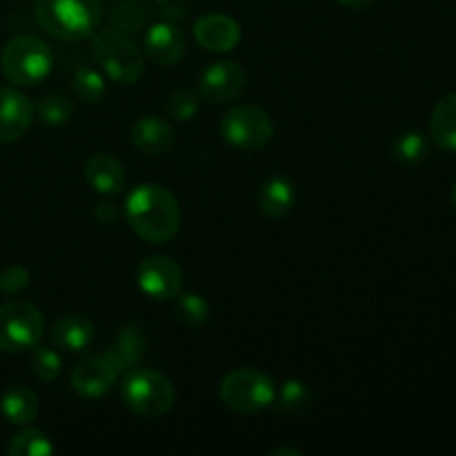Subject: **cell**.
<instances>
[{"mask_svg":"<svg viewBox=\"0 0 456 456\" xmlns=\"http://www.w3.org/2000/svg\"><path fill=\"white\" fill-rule=\"evenodd\" d=\"M125 218L134 234L147 243H169L181 230V205L163 185L142 183L125 200Z\"/></svg>","mask_w":456,"mask_h":456,"instance_id":"6da1fadb","label":"cell"},{"mask_svg":"<svg viewBox=\"0 0 456 456\" xmlns=\"http://www.w3.org/2000/svg\"><path fill=\"white\" fill-rule=\"evenodd\" d=\"M34 13L49 36L78 43L101 29L102 0H34Z\"/></svg>","mask_w":456,"mask_h":456,"instance_id":"7a4b0ae2","label":"cell"},{"mask_svg":"<svg viewBox=\"0 0 456 456\" xmlns=\"http://www.w3.org/2000/svg\"><path fill=\"white\" fill-rule=\"evenodd\" d=\"M94 61L118 85H134L145 74V58L138 45L125 31L110 27L92 36Z\"/></svg>","mask_w":456,"mask_h":456,"instance_id":"3957f363","label":"cell"},{"mask_svg":"<svg viewBox=\"0 0 456 456\" xmlns=\"http://www.w3.org/2000/svg\"><path fill=\"white\" fill-rule=\"evenodd\" d=\"M53 67V53L38 36H16L7 43L0 56V69L4 78L16 87L40 85Z\"/></svg>","mask_w":456,"mask_h":456,"instance_id":"277c9868","label":"cell"},{"mask_svg":"<svg viewBox=\"0 0 456 456\" xmlns=\"http://www.w3.org/2000/svg\"><path fill=\"white\" fill-rule=\"evenodd\" d=\"M120 399L129 412L142 419H159L174 408L176 390L165 374L134 368L120 386Z\"/></svg>","mask_w":456,"mask_h":456,"instance_id":"5b68a950","label":"cell"},{"mask_svg":"<svg viewBox=\"0 0 456 456\" xmlns=\"http://www.w3.org/2000/svg\"><path fill=\"white\" fill-rule=\"evenodd\" d=\"M274 379L256 368H236L221 381V401L239 414H258L276 399Z\"/></svg>","mask_w":456,"mask_h":456,"instance_id":"8992f818","label":"cell"},{"mask_svg":"<svg viewBox=\"0 0 456 456\" xmlns=\"http://www.w3.org/2000/svg\"><path fill=\"white\" fill-rule=\"evenodd\" d=\"M43 337L45 316L34 303L9 301L0 305V352H27L38 346Z\"/></svg>","mask_w":456,"mask_h":456,"instance_id":"52a82bcc","label":"cell"},{"mask_svg":"<svg viewBox=\"0 0 456 456\" xmlns=\"http://www.w3.org/2000/svg\"><path fill=\"white\" fill-rule=\"evenodd\" d=\"M274 120L263 107L236 105L221 120V134L232 147L243 151L263 150L274 138Z\"/></svg>","mask_w":456,"mask_h":456,"instance_id":"ba28073f","label":"cell"},{"mask_svg":"<svg viewBox=\"0 0 456 456\" xmlns=\"http://www.w3.org/2000/svg\"><path fill=\"white\" fill-rule=\"evenodd\" d=\"M136 285L145 297L154 301H174L185 288V274L174 258L154 254L138 263Z\"/></svg>","mask_w":456,"mask_h":456,"instance_id":"9c48e42d","label":"cell"},{"mask_svg":"<svg viewBox=\"0 0 456 456\" xmlns=\"http://www.w3.org/2000/svg\"><path fill=\"white\" fill-rule=\"evenodd\" d=\"M248 85V74L243 67L234 61H216L200 74L199 89L205 101L214 105H227L234 102Z\"/></svg>","mask_w":456,"mask_h":456,"instance_id":"30bf717a","label":"cell"},{"mask_svg":"<svg viewBox=\"0 0 456 456\" xmlns=\"http://www.w3.org/2000/svg\"><path fill=\"white\" fill-rule=\"evenodd\" d=\"M34 105L22 92L0 87V145L18 141L34 123Z\"/></svg>","mask_w":456,"mask_h":456,"instance_id":"8fae6325","label":"cell"},{"mask_svg":"<svg viewBox=\"0 0 456 456\" xmlns=\"http://www.w3.org/2000/svg\"><path fill=\"white\" fill-rule=\"evenodd\" d=\"M142 47L151 62L160 67H172L185 56L187 38L181 27L174 22H156L147 29Z\"/></svg>","mask_w":456,"mask_h":456,"instance_id":"7c38bea8","label":"cell"},{"mask_svg":"<svg viewBox=\"0 0 456 456\" xmlns=\"http://www.w3.org/2000/svg\"><path fill=\"white\" fill-rule=\"evenodd\" d=\"M116 379L118 372L105 356H89L71 372V387L85 399H101L116 386Z\"/></svg>","mask_w":456,"mask_h":456,"instance_id":"4fadbf2b","label":"cell"},{"mask_svg":"<svg viewBox=\"0 0 456 456\" xmlns=\"http://www.w3.org/2000/svg\"><path fill=\"white\" fill-rule=\"evenodd\" d=\"M194 38L208 52L225 53L240 43V27L225 13H205L194 22Z\"/></svg>","mask_w":456,"mask_h":456,"instance_id":"5bb4252c","label":"cell"},{"mask_svg":"<svg viewBox=\"0 0 456 456\" xmlns=\"http://www.w3.org/2000/svg\"><path fill=\"white\" fill-rule=\"evenodd\" d=\"M147 346H150V341H147L145 328L138 323H127L118 330V334L102 356L114 365L118 374L129 372L147 354Z\"/></svg>","mask_w":456,"mask_h":456,"instance_id":"9a60e30c","label":"cell"},{"mask_svg":"<svg viewBox=\"0 0 456 456\" xmlns=\"http://www.w3.org/2000/svg\"><path fill=\"white\" fill-rule=\"evenodd\" d=\"M132 145L147 156H160L169 151L176 142V132L169 125V120L159 116H142L132 125Z\"/></svg>","mask_w":456,"mask_h":456,"instance_id":"2e32d148","label":"cell"},{"mask_svg":"<svg viewBox=\"0 0 456 456\" xmlns=\"http://www.w3.org/2000/svg\"><path fill=\"white\" fill-rule=\"evenodd\" d=\"M85 181L89 183L94 191L102 196L120 194L127 185L123 163L111 154H102V151L92 154L85 163Z\"/></svg>","mask_w":456,"mask_h":456,"instance_id":"e0dca14e","label":"cell"},{"mask_svg":"<svg viewBox=\"0 0 456 456\" xmlns=\"http://www.w3.org/2000/svg\"><path fill=\"white\" fill-rule=\"evenodd\" d=\"M94 337H96V325L87 314H80V312L61 316L52 328L53 346L67 352L87 350Z\"/></svg>","mask_w":456,"mask_h":456,"instance_id":"ac0fdd59","label":"cell"},{"mask_svg":"<svg viewBox=\"0 0 456 456\" xmlns=\"http://www.w3.org/2000/svg\"><path fill=\"white\" fill-rule=\"evenodd\" d=\"M297 205V187L283 174H274L263 181L261 190H258V208L265 216L270 218H283L292 212Z\"/></svg>","mask_w":456,"mask_h":456,"instance_id":"d6986e66","label":"cell"},{"mask_svg":"<svg viewBox=\"0 0 456 456\" xmlns=\"http://www.w3.org/2000/svg\"><path fill=\"white\" fill-rule=\"evenodd\" d=\"M0 410L12 426H29L38 417V396L25 386H9L0 396Z\"/></svg>","mask_w":456,"mask_h":456,"instance_id":"ffe728a7","label":"cell"},{"mask_svg":"<svg viewBox=\"0 0 456 456\" xmlns=\"http://www.w3.org/2000/svg\"><path fill=\"white\" fill-rule=\"evenodd\" d=\"M432 141L444 151L456 154V92L445 94L430 116Z\"/></svg>","mask_w":456,"mask_h":456,"instance_id":"44dd1931","label":"cell"},{"mask_svg":"<svg viewBox=\"0 0 456 456\" xmlns=\"http://www.w3.org/2000/svg\"><path fill=\"white\" fill-rule=\"evenodd\" d=\"M174 314L187 328H203L212 319V307L199 292H181L174 298Z\"/></svg>","mask_w":456,"mask_h":456,"instance_id":"7402d4cb","label":"cell"},{"mask_svg":"<svg viewBox=\"0 0 456 456\" xmlns=\"http://www.w3.org/2000/svg\"><path fill=\"white\" fill-rule=\"evenodd\" d=\"M9 456H52L53 444L43 430L36 428H25L18 435L12 436L7 445Z\"/></svg>","mask_w":456,"mask_h":456,"instance_id":"603a6c76","label":"cell"},{"mask_svg":"<svg viewBox=\"0 0 456 456\" xmlns=\"http://www.w3.org/2000/svg\"><path fill=\"white\" fill-rule=\"evenodd\" d=\"M430 154V141L421 132H405L392 142V159L401 165H419Z\"/></svg>","mask_w":456,"mask_h":456,"instance_id":"cb8c5ba5","label":"cell"},{"mask_svg":"<svg viewBox=\"0 0 456 456\" xmlns=\"http://www.w3.org/2000/svg\"><path fill=\"white\" fill-rule=\"evenodd\" d=\"M274 403L276 408L283 410V412H289V414L305 412V410L312 405L310 386L298 381V379H288V381L276 390Z\"/></svg>","mask_w":456,"mask_h":456,"instance_id":"d4e9b609","label":"cell"},{"mask_svg":"<svg viewBox=\"0 0 456 456\" xmlns=\"http://www.w3.org/2000/svg\"><path fill=\"white\" fill-rule=\"evenodd\" d=\"M71 89H74V96L78 101L94 105V102L102 101V96H105V78H102L101 71L92 69V67H83V69L76 71L74 80H71Z\"/></svg>","mask_w":456,"mask_h":456,"instance_id":"484cf974","label":"cell"},{"mask_svg":"<svg viewBox=\"0 0 456 456\" xmlns=\"http://www.w3.org/2000/svg\"><path fill=\"white\" fill-rule=\"evenodd\" d=\"M150 20V12L142 3L136 0H123L114 7V22L116 29L120 31H141Z\"/></svg>","mask_w":456,"mask_h":456,"instance_id":"4316f807","label":"cell"},{"mask_svg":"<svg viewBox=\"0 0 456 456\" xmlns=\"http://www.w3.org/2000/svg\"><path fill=\"white\" fill-rule=\"evenodd\" d=\"M29 368H31V372L40 379V381H53V379L61 374L62 359L56 350H52V347L36 346V347H31Z\"/></svg>","mask_w":456,"mask_h":456,"instance_id":"83f0119b","label":"cell"},{"mask_svg":"<svg viewBox=\"0 0 456 456\" xmlns=\"http://www.w3.org/2000/svg\"><path fill=\"white\" fill-rule=\"evenodd\" d=\"M200 110V98L199 94L191 92V89H176L174 94H169L167 98V114L174 120H191Z\"/></svg>","mask_w":456,"mask_h":456,"instance_id":"f1b7e54d","label":"cell"},{"mask_svg":"<svg viewBox=\"0 0 456 456\" xmlns=\"http://www.w3.org/2000/svg\"><path fill=\"white\" fill-rule=\"evenodd\" d=\"M38 116L45 125H62L69 120L71 105L61 94H49L38 102Z\"/></svg>","mask_w":456,"mask_h":456,"instance_id":"f546056e","label":"cell"},{"mask_svg":"<svg viewBox=\"0 0 456 456\" xmlns=\"http://www.w3.org/2000/svg\"><path fill=\"white\" fill-rule=\"evenodd\" d=\"M29 285V272L22 265H9L0 272V294H20Z\"/></svg>","mask_w":456,"mask_h":456,"instance_id":"4dcf8cb0","label":"cell"},{"mask_svg":"<svg viewBox=\"0 0 456 456\" xmlns=\"http://www.w3.org/2000/svg\"><path fill=\"white\" fill-rule=\"evenodd\" d=\"M94 218L102 225H114L120 218V209L116 203H98L96 209H94Z\"/></svg>","mask_w":456,"mask_h":456,"instance_id":"1f68e13d","label":"cell"},{"mask_svg":"<svg viewBox=\"0 0 456 456\" xmlns=\"http://www.w3.org/2000/svg\"><path fill=\"white\" fill-rule=\"evenodd\" d=\"M338 3H341L343 7H347V9H354V12H363V9L372 7L377 0H338Z\"/></svg>","mask_w":456,"mask_h":456,"instance_id":"d6a6232c","label":"cell"},{"mask_svg":"<svg viewBox=\"0 0 456 456\" xmlns=\"http://www.w3.org/2000/svg\"><path fill=\"white\" fill-rule=\"evenodd\" d=\"M279 454H292V456H301V452H298V450H289V448H281V450H274V452H272V456H279Z\"/></svg>","mask_w":456,"mask_h":456,"instance_id":"836d02e7","label":"cell"},{"mask_svg":"<svg viewBox=\"0 0 456 456\" xmlns=\"http://www.w3.org/2000/svg\"><path fill=\"white\" fill-rule=\"evenodd\" d=\"M452 205H454V209H456V185H454V190H452Z\"/></svg>","mask_w":456,"mask_h":456,"instance_id":"e575fe53","label":"cell"},{"mask_svg":"<svg viewBox=\"0 0 456 456\" xmlns=\"http://www.w3.org/2000/svg\"><path fill=\"white\" fill-rule=\"evenodd\" d=\"M151 3H160V4H165V3H169V0H151Z\"/></svg>","mask_w":456,"mask_h":456,"instance_id":"d590c367","label":"cell"}]
</instances>
